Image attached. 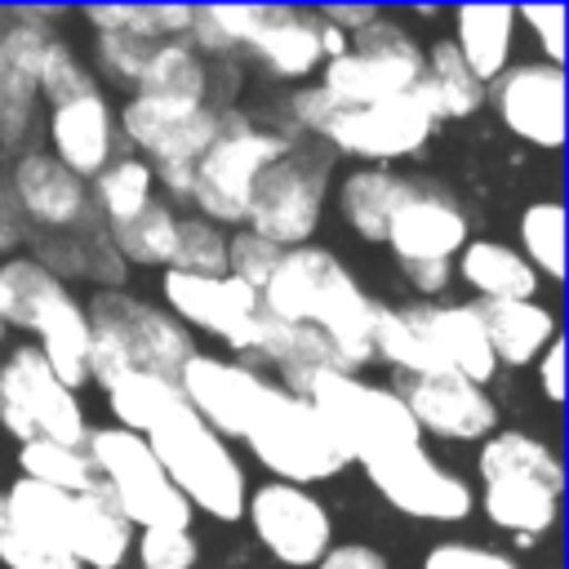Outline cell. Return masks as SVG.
<instances>
[{
    "instance_id": "cell-35",
    "label": "cell",
    "mask_w": 569,
    "mask_h": 569,
    "mask_svg": "<svg viewBox=\"0 0 569 569\" xmlns=\"http://www.w3.org/2000/svg\"><path fill=\"white\" fill-rule=\"evenodd\" d=\"M133 93H160V98L209 107V71H204V58L187 40H160L151 49L142 76H138Z\"/></svg>"
},
{
    "instance_id": "cell-21",
    "label": "cell",
    "mask_w": 569,
    "mask_h": 569,
    "mask_svg": "<svg viewBox=\"0 0 569 569\" xmlns=\"http://www.w3.org/2000/svg\"><path fill=\"white\" fill-rule=\"evenodd\" d=\"M9 200L22 218V227H36L44 236H76L93 227V200L89 182L67 173L49 151H22L9 173Z\"/></svg>"
},
{
    "instance_id": "cell-15",
    "label": "cell",
    "mask_w": 569,
    "mask_h": 569,
    "mask_svg": "<svg viewBox=\"0 0 569 569\" xmlns=\"http://www.w3.org/2000/svg\"><path fill=\"white\" fill-rule=\"evenodd\" d=\"M365 480L378 489V498L387 507H396L400 516H413V520L453 525L476 511V489L458 471H449L436 453H427V445L365 462Z\"/></svg>"
},
{
    "instance_id": "cell-2",
    "label": "cell",
    "mask_w": 569,
    "mask_h": 569,
    "mask_svg": "<svg viewBox=\"0 0 569 569\" xmlns=\"http://www.w3.org/2000/svg\"><path fill=\"white\" fill-rule=\"evenodd\" d=\"M0 498L18 525L49 538L80 569H120L129 560L133 525L116 511V502L102 485H93L84 493H58V489H44V485L18 476Z\"/></svg>"
},
{
    "instance_id": "cell-22",
    "label": "cell",
    "mask_w": 569,
    "mask_h": 569,
    "mask_svg": "<svg viewBox=\"0 0 569 569\" xmlns=\"http://www.w3.org/2000/svg\"><path fill=\"white\" fill-rule=\"evenodd\" d=\"M418 427V436H436V440H485L498 431V400L458 378V373H427V378H405L396 391Z\"/></svg>"
},
{
    "instance_id": "cell-47",
    "label": "cell",
    "mask_w": 569,
    "mask_h": 569,
    "mask_svg": "<svg viewBox=\"0 0 569 569\" xmlns=\"http://www.w3.org/2000/svg\"><path fill=\"white\" fill-rule=\"evenodd\" d=\"M516 22H525V27L538 36V44H542L547 62H551V67H560V58H565V44H560L565 9H560V4H529V9H516Z\"/></svg>"
},
{
    "instance_id": "cell-26",
    "label": "cell",
    "mask_w": 569,
    "mask_h": 569,
    "mask_svg": "<svg viewBox=\"0 0 569 569\" xmlns=\"http://www.w3.org/2000/svg\"><path fill=\"white\" fill-rule=\"evenodd\" d=\"M560 493H565L560 485L533 476H498V480H480L476 502L493 529L538 542L560 525Z\"/></svg>"
},
{
    "instance_id": "cell-7",
    "label": "cell",
    "mask_w": 569,
    "mask_h": 569,
    "mask_svg": "<svg viewBox=\"0 0 569 569\" xmlns=\"http://www.w3.org/2000/svg\"><path fill=\"white\" fill-rule=\"evenodd\" d=\"M84 458L93 467V480L111 493L116 511L138 529H191L187 498L169 485L164 467L147 449L142 436L124 427H93L84 436Z\"/></svg>"
},
{
    "instance_id": "cell-34",
    "label": "cell",
    "mask_w": 569,
    "mask_h": 569,
    "mask_svg": "<svg viewBox=\"0 0 569 569\" xmlns=\"http://www.w3.org/2000/svg\"><path fill=\"white\" fill-rule=\"evenodd\" d=\"M89 200H93V218L102 222V231H116V227L133 222L156 200V173L138 156H116L89 182Z\"/></svg>"
},
{
    "instance_id": "cell-37",
    "label": "cell",
    "mask_w": 569,
    "mask_h": 569,
    "mask_svg": "<svg viewBox=\"0 0 569 569\" xmlns=\"http://www.w3.org/2000/svg\"><path fill=\"white\" fill-rule=\"evenodd\" d=\"M173 236H178V213L164 200H151L133 222L107 231L116 258L129 262V267H169Z\"/></svg>"
},
{
    "instance_id": "cell-27",
    "label": "cell",
    "mask_w": 569,
    "mask_h": 569,
    "mask_svg": "<svg viewBox=\"0 0 569 569\" xmlns=\"http://www.w3.org/2000/svg\"><path fill=\"white\" fill-rule=\"evenodd\" d=\"M49 31L40 27H9L0 31V142L18 147L31 129L36 116V67H40V49H44Z\"/></svg>"
},
{
    "instance_id": "cell-17",
    "label": "cell",
    "mask_w": 569,
    "mask_h": 569,
    "mask_svg": "<svg viewBox=\"0 0 569 569\" xmlns=\"http://www.w3.org/2000/svg\"><path fill=\"white\" fill-rule=\"evenodd\" d=\"M271 391H276V382L262 378L258 369H249L244 360L204 356V351H196L178 373L182 405L222 440H244L249 422L258 418V409Z\"/></svg>"
},
{
    "instance_id": "cell-28",
    "label": "cell",
    "mask_w": 569,
    "mask_h": 569,
    "mask_svg": "<svg viewBox=\"0 0 569 569\" xmlns=\"http://www.w3.org/2000/svg\"><path fill=\"white\" fill-rule=\"evenodd\" d=\"M476 316L485 325V338H489V351H493L498 369H525L560 338L556 311L542 307L538 298H525V302H476Z\"/></svg>"
},
{
    "instance_id": "cell-6",
    "label": "cell",
    "mask_w": 569,
    "mask_h": 569,
    "mask_svg": "<svg viewBox=\"0 0 569 569\" xmlns=\"http://www.w3.org/2000/svg\"><path fill=\"white\" fill-rule=\"evenodd\" d=\"M284 151H289V142L280 133L253 124L244 111H218V133L191 169V196L187 200L213 227H222V222L244 227V209H249L258 178Z\"/></svg>"
},
{
    "instance_id": "cell-53",
    "label": "cell",
    "mask_w": 569,
    "mask_h": 569,
    "mask_svg": "<svg viewBox=\"0 0 569 569\" xmlns=\"http://www.w3.org/2000/svg\"><path fill=\"white\" fill-rule=\"evenodd\" d=\"M0 333H4V325H0Z\"/></svg>"
},
{
    "instance_id": "cell-1",
    "label": "cell",
    "mask_w": 569,
    "mask_h": 569,
    "mask_svg": "<svg viewBox=\"0 0 569 569\" xmlns=\"http://www.w3.org/2000/svg\"><path fill=\"white\" fill-rule=\"evenodd\" d=\"M262 316L284 325L316 329L342 373H360L373 360V320L378 302L360 289V280L320 244L284 249L267 284L258 289Z\"/></svg>"
},
{
    "instance_id": "cell-4",
    "label": "cell",
    "mask_w": 569,
    "mask_h": 569,
    "mask_svg": "<svg viewBox=\"0 0 569 569\" xmlns=\"http://www.w3.org/2000/svg\"><path fill=\"white\" fill-rule=\"evenodd\" d=\"M0 325L36 333V351L62 387L80 391L89 382V316L71 298V289L36 258L0 262Z\"/></svg>"
},
{
    "instance_id": "cell-31",
    "label": "cell",
    "mask_w": 569,
    "mask_h": 569,
    "mask_svg": "<svg viewBox=\"0 0 569 569\" xmlns=\"http://www.w3.org/2000/svg\"><path fill=\"white\" fill-rule=\"evenodd\" d=\"M405 191H409V178L378 169V164H356L338 182V213L360 240L382 244L387 222H391L396 204L405 200Z\"/></svg>"
},
{
    "instance_id": "cell-11",
    "label": "cell",
    "mask_w": 569,
    "mask_h": 569,
    "mask_svg": "<svg viewBox=\"0 0 569 569\" xmlns=\"http://www.w3.org/2000/svg\"><path fill=\"white\" fill-rule=\"evenodd\" d=\"M0 427L27 440H53L84 449L89 422L84 405L71 387L53 378V369L40 360L36 347H18L0 365Z\"/></svg>"
},
{
    "instance_id": "cell-38",
    "label": "cell",
    "mask_w": 569,
    "mask_h": 569,
    "mask_svg": "<svg viewBox=\"0 0 569 569\" xmlns=\"http://www.w3.org/2000/svg\"><path fill=\"white\" fill-rule=\"evenodd\" d=\"M516 236H520V258L538 271V280L556 284L565 276V204L560 200L525 204Z\"/></svg>"
},
{
    "instance_id": "cell-50",
    "label": "cell",
    "mask_w": 569,
    "mask_h": 569,
    "mask_svg": "<svg viewBox=\"0 0 569 569\" xmlns=\"http://www.w3.org/2000/svg\"><path fill=\"white\" fill-rule=\"evenodd\" d=\"M538 382H542V396L551 400V405H560L565 400V342L556 338L538 360Z\"/></svg>"
},
{
    "instance_id": "cell-3",
    "label": "cell",
    "mask_w": 569,
    "mask_h": 569,
    "mask_svg": "<svg viewBox=\"0 0 569 569\" xmlns=\"http://www.w3.org/2000/svg\"><path fill=\"white\" fill-rule=\"evenodd\" d=\"M293 396H302L320 422L329 427V436L338 440V449L347 453V462H373V458H387V453H400V449H413L422 445L405 400L382 387V382H369L360 373H342V369H316L307 378H298L293 387H284Z\"/></svg>"
},
{
    "instance_id": "cell-19",
    "label": "cell",
    "mask_w": 569,
    "mask_h": 569,
    "mask_svg": "<svg viewBox=\"0 0 569 569\" xmlns=\"http://www.w3.org/2000/svg\"><path fill=\"white\" fill-rule=\"evenodd\" d=\"M485 102L529 147L560 151L565 142V71L551 62H511L485 84Z\"/></svg>"
},
{
    "instance_id": "cell-51",
    "label": "cell",
    "mask_w": 569,
    "mask_h": 569,
    "mask_svg": "<svg viewBox=\"0 0 569 569\" xmlns=\"http://www.w3.org/2000/svg\"><path fill=\"white\" fill-rule=\"evenodd\" d=\"M22 236H27V227H22V218H18L13 200H9V187H0V253L18 249Z\"/></svg>"
},
{
    "instance_id": "cell-12",
    "label": "cell",
    "mask_w": 569,
    "mask_h": 569,
    "mask_svg": "<svg viewBox=\"0 0 569 569\" xmlns=\"http://www.w3.org/2000/svg\"><path fill=\"white\" fill-rule=\"evenodd\" d=\"M325 191H329V169H325L320 151L289 147L258 178V187L249 196V209H244V231L271 240L276 249L311 244V236L320 227Z\"/></svg>"
},
{
    "instance_id": "cell-48",
    "label": "cell",
    "mask_w": 569,
    "mask_h": 569,
    "mask_svg": "<svg viewBox=\"0 0 569 569\" xmlns=\"http://www.w3.org/2000/svg\"><path fill=\"white\" fill-rule=\"evenodd\" d=\"M311 569H391V560L369 542H333Z\"/></svg>"
},
{
    "instance_id": "cell-32",
    "label": "cell",
    "mask_w": 569,
    "mask_h": 569,
    "mask_svg": "<svg viewBox=\"0 0 569 569\" xmlns=\"http://www.w3.org/2000/svg\"><path fill=\"white\" fill-rule=\"evenodd\" d=\"M422 102L431 107L436 120H467L485 107V84L467 71V62L458 58L453 40L440 36L422 49V80H418Z\"/></svg>"
},
{
    "instance_id": "cell-52",
    "label": "cell",
    "mask_w": 569,
    "mask_h": 569,
    "mask_svg": "<svg viewBox=\"0 0 569 569\" xmlns=\"http://www.w3.org/2000/svg\"><path fill=\"white\" fill-rule=\"evenodd\" d=\"M0 22H4V13H0Z\"/></svg>"
},
{
    "instance_id": "cell-18",
    "label": "cell",
    "mask_w": 569,
    "mask_h": 569,
    "mask_svg": "<svg viewBox=\"0 0 569 569\" xmlns=\"http://www.w3.org/2000/svg\"><path fill=\"white\" fill-rule=\"evenodd\" d=\"M89 325H102L120 338V347L129 351L133 369L173 378L182 373V365L196 356V338L156 302H142L124 289H98L93 302L84 307Z\"/></svg>"
},
{
    "instance_id": "cell-33",
    "label": "cell",
    "mask_w": 569,
    "mask_h": 569,
    "mask_svg": "<svg viewBox=\"0 0 569 569\" xmlns=\"http://www.w3.org/2000/svg\"><path fill=\"white\" fill-rule=\"evenodd\" d=\"M476 471H480V480L533 476V480H547V485H560L565 489V462H560V453L542 436H529V431H516V427L493 431V436L480 440Z\"/></svg>"
},
{
    "instance_id": "cell-44",
    "label": "cell",
    "mask_w": 569,
    "mask_h": 569,
    "mask_svg": "<svg viewBox=\"0 0 569 569\" xmlns=\"http://www.w3.org/2000/svg\"><path fill=\"white\" fill-rule=\"evenodd\" d=\"M156 44H160V40L138 36V31H93L98 67H102L111 80H120V84H138V76H142V67H147V58H151Z\"/></svg>"
},
{
    "instance_id": "cell-49",
    "label": "cell",
    "mask_w": 569,
    "mask_h": 569,
    "mask_svg": "<svg viewBox=\"0 0 569 569\" xmlns=\"http://www.w3.org/2000/svg\"><path fill=\"white\" fill-rule=\"evenodd\" d=\"M378 13H382V9H369V4H325V9H316V18L329 22L333 31H342L347 40H351L356 31H365Z\"/></svg>"
},
{
    "instance_id": "cell-46",
    "label": "cell",
    "mask_w": 569,
    "mask_h": 569,
    "mask_svg": "<svg viewBox=\"0 0 569 569\" xmlns=\"http://www.w3.org/2000/svg\"><path fill=\"white\" fill-rule=\"evenodd\" d=\"M422 569H520L507 551L480 542H436L422 556Z\"/></svg>"
},
{
    "instance_id": "cell-43",
    "label": "cell",
    "mask_w": 569,
    "mask_h": 569,
    "mask_svg": "<svg viewBox=\"0 0 569 569\" xmlns=\"http://www.w3.org/2000/svg\"><path fill=\"white\" fill-rule=\"evenodd\" d=\"M129 556L138 569H196L200 542L191 529H138Z\"/></svg>"
},
{
    "instance_id": "cell-29",
    "label": "cell",
    "mask_w": 569,
    "mask_h": 569,
    "mask_svg": "<svg viewBox=\"0 0 569 569\" xmlns=\"http://www.w3.org/2000/svg\"><path fill=\"white\" fill-rule=\"evenodd\" d=\"M453 276L476 293V302H525L538 298L542 284L520 249L502 240H467L453 258Z\"/></svg>"
},
{
    "instance_id": "cell-10",
    "label": "cell",
    "mask_w": 569,
    "mask_h": 569,
    "mask_svg": "<svg viewBox=\"0 0 569 569\" xmlns=\"http://www.w3.org/2000/svg\"><path fill=\"white\" fill-rule=\"evenodd\" d=\"M244 445L271 471V480L302 485V489H311L320 480H333L347 467V453L338 449V440L329 436V427L320 422V413L302 396L284 391L280 382L262 400L258 418L249 422Z\"/></svg>"
},
{
    "instance_id": "cell-23",
    "label": "cell",
    "mask_w": 569,
    "mask_h": 569,
    "mask_svg": "<svg viewBox=\"0 0 569 569\" xmlns=\"http://www.w3.org/2000/svg\"><path fill=\"white\" fill-rule=\"evenodd\" d=\"M413 329L422 333L436 373H458L476 387H489V378L498 373L485 325L476 316V302H413L405 307Z\"/></svg>"
},
{
    "instance_id": "cell-14",
    "label": "cell",
    "mask_w": 569,
    "mask_h": 569,
    "mask_svg": "<svg viewBox=\"0 0 569 569\" xmlns=\"http://www.w3.org/2000/svg\"><path fill=\"white\" fill-rule=\"evenodd\" d=\"M160 293H164V311L191 333H213L218 342H227L240 356H258L262 342V302L249 284L231 280V276H187V271H164L160 276Z\"/></svg>"
},
{
    "instance_id": "cell-25",
    "label": "cell",
    "mask_w": 569,
    "mask_h": 569,
    "mask_svg": "<svg viewBox=\"0 0 569 569\" xmlns=\"http://www.w3.org/2000/svg\"><path fill=\"white\" fill-rule=\"evenodd\" d=\"M244 49L267 67L276 80H307L325 67L320 49V18L316 9H284V4H258L253 27L244 36Z\"/></svg>"
},
{
    "instance_id": "cell-16",
    "label": "cell",
    "mask_w": 569,
    "mask_h": 569,
    "mask_svg": "<svg viewBox=\"0 0 569 569\" xmlns=\"http://www.w3.org/2000/svg\"><path fill=\"white\" fill-rule=\"evenodd\" d=\"M244 516L253 538L284 565V569H311L329 547H333V516L329 507L284 480H262L244 498Z\"/></svg>"
},
{
    "instance_id": "cell-8",
    "label": "cell",
    "mask_w": 569,
    "mask_h": 569,
    "mask_svg": "<svg viewBox=\"0 0 569 569\" xmlns=\"http://www.w3.org/2000/svg\"><path fill=\"white\" fill-rule=\"evenodd\" d=\"M116 133L138 151V160L151 164L156 182L169 196L187 200L191 169L218 133V111L160 93H129V102L116 111Z\"/></svg>"
},
{
    "instance_id": "cell-40",
    "label": "cell",
    "mask_w": 569,
    "mask_h": 569,
    "mask_svg": "<svg viewBox=\"0 0 569 569\" xmlns=\"http://www.w3.org/2000/svg\"><path fill=\"white\" fill-rule=\"evenodd\" d=\"M164 271H187V276H227V236L222 227L204 218H178L173 253Z\"/></svg>"
},
{
    "instance_id": "cell-24",
    "label": "cell",
    "mask_w": 569,
    "mask_h": 569,
    "mask_svg": "<svg viewBox=\"0 0 569 569\" xmlns=\"http://www.w3.org/2000/svg\"><path fill=\"white\" fill-rule=\"evenodd\" d=\"M116 111L102 89L49 107V156L80 182H93L116 160Z\"/></svg>"
},
{
    "instance_id": "cell-5",
    "label": "cell",
    "mask_w": 569,
    "mask_h": 569,
    "mask_svg": "<svg viewBox=\"0 0 569 569\" xmlns=\"http://www.w3.org/2000/svg\"><path fill=\"white\" fill-rule=\"evenodd\" d=\"M142 440L156 453V462L164 467L169 485L187 498L191 511H204L213 520H240L244 516V498H249L244 462L182 400L169 413H160Z\"/></svg>"
},
{
    "instance_id": "cell-42",
    "label": "cell",
    "mask_w": 569,
    "mask_h": 569,
    "mask_svg": "<svg viewBox=\"0 0 569 569\" xmlns=\"http://www.w3.org/2000/svg\"><path fill=\"white\" fill-rule=\"evenodd\" d=\"M0 565L4 569H80L71 556H62L49 538L18 525L0 498Z\"/></svg>"
},
{
    "instance_id": "cell-39",
    "label": "cell",
    "mask_w": 569,
    "mask_h": 569,
    "mask_svg": "<svg viewBox=\"0 0 569 569\" xmlns=\"http://www.w3.org/2000/svg\"><path fill=\"white\" fill-rule=\"evenodd\" d=\"M18 467H22V480H36V485L58 489V493H84L98 485L84 449L53 445V440H27L18 449Z\"/></svg>"
},
{
    "instance_id": "cell-30",
    "label": "cell",
    "mask_w": 569,
    "mask_h": 569,
    "mask_svg": "<svg viewBox=\"0 0 569 569\" xmlns=\"http://www.w3.org/2000/svg\"><path fill=\"white\" fill-rule=\"evenodd\" d=\"M453 49L467 62V71L489 84L511 67V44H516V9L511 4H458L453 13Z\"/></svg>"
},
{
    "instance_id": "cell-20",
    "label": "cell",
    "mask_w": 569,
    "mask_h": 569,
    "mask_svg": "<svg viewBox=\"0 0 569 569\" xmlns=\"http://www.w3.org/2000/svg\"><path fill=\"white\" fill-rule=\"evenodd\" d=\"M467 240H471V231H467L462 204L449 191L409 178V191L396 204V213L387 222V236H382V244L391 249V258L400 262V271L453 262Z\"/></svg>"
},
{
    "instance_id": "cell-45",
    "label": "cell",
    "mask_w": 569,
    "mask_h": 569,
    "mask_svg": "<svg viewBox=\"0 0 569 569\" xmlns=\"http://www.w3.org/2000/svg\"><path fill=\"white\" fill-rule=\"evenodd\" d=\"M280 253L284 249H276L271 240H262V236H253V231L240 227L236 236H227V276L240 280V284H249L258 293L267 284V276L276 271Z\"/></svg>"
},
{
    "instance_id": "cell-36",
    "label": "cell",
    "mask_w": 569,
    "mask_h": 569,
    "mask_svg": "<svg viewBox=\"0 0 569 569\" xmlns=\"http://www.w3.org/2000/svg\"><path fill=\"white\" fill-rule=\"evenodd\" d=\"M102 396H107V409H111L116 427H124V431H133V436H147V427L182 400L173 378H160V373H147V369H129V373H124L120 382H111Z\"/></svg>"
},
{
    "instance_id": "cell-41",
    "label": "cell",
    "mask_w": 569,
    "mask_h": 569,
    "mask_svg": "<svg viewBox=\"0 0 569 569\" xmlns=\"http://www.w3.org/2000/svg\"><path fill=\"white\" fill-rule=\"evenodd\" d=\"M36 84H40V98H44L49 107H62V102H71V98L98 89V84H93V71L84 67V58H80L67 40H53V36H49L44 49H40Z\"/></svg>"
},
{
    "instance_id": "cell-13",
    "label": "cell",
    "mask_w": 569,
    "mask_h": 569,
    "mask_svg": "<svg viewBox=\"0 0 569 569\" xmlns=\"http://www.w3.org/2000/svg\"><path fill=\"white\" fill-rule=\"evenodd\" d=\"M436 116L431 107L422 102V93H405V98H387V102H369V107H338L325 116L320 133L333 151L351 156V160H365V164H378L387 169L391 160H405L413 151L427 147V138L436 133Z\"/></svg>"
},
{
    "instance_id": "cell-9",
    "label": "cell",
    "mask_w": 569,
    "mask_h": 569,
    "mask_svg": "<svg viewBox=\"0 0 569 569\" xmlns=\"http://www.w3.org/2000/svg\"><path fill=\"white\" fill-rule=\"evenodd\" d=\"M422 80V44L387 13L347 40V53L320 67V89L338 107H369L413 93Z\"/></svg>"
}]
</instances>
